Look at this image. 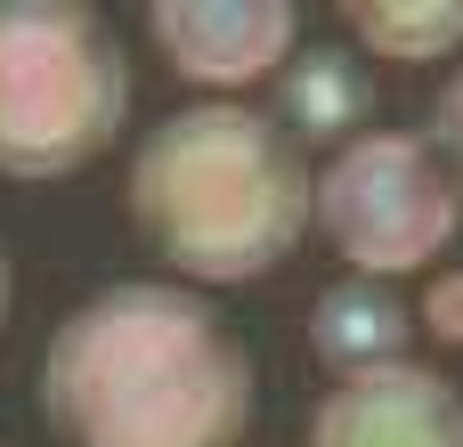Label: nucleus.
<instances>
[{
	"label": "nucleus",
	"instance_id": "1",
	"mask_svg": "<svg viewBox=\"0 0 463 447\" xmlns=\"http://www.w3.org/2000/svg\"><path fill=\"white\" fill-rule=\"evenodd\" d=\"M41 407L65 447H236L252 358L179 285H106L41 358Z\"/></svg>",
	"mask_w": 463,
	"mask_h": 447
},
{
	"label": "nucleus",
	"instance_id": "2",
	"mask_svg": "<svg viewBox=\"0 0 463 447\" xmlns=\"http://www.w3.org/2000/svg\"><path fill=\"white\" fill-rule=\"evenodd\" d=\"M309 155L260 106H187L155 122L130 155V220L138 236L203 277L252 285L309 228Z\"/></svg>",
	"mask_w": 463,
	"mask_h": 447
},
{
	"label": "nucleus",
	"instance_id": "3",
	"mask_svg": "<svg viewBox=\"0 0 463 447\" xmlns=\"http://www.w3.org/2000/svg\"><path fill=\"white\" fill-rule=\"evenodd\" d=\"M130 114V65L81 0H0V171H81Z\"/></svg>",
	"mask_w": 463,
	"mask_h": 447
},
{
	"label": "nucleus",
	"instance_id": "4",
	"mask_svg": "<svg viewBox=\"0 0 463 447\" xmlns=\"http://www.w3.org/2000/svg\"><path fill=\"white\" fill-rule=\"evenodd\" d=\"M309 220L358 277L391 285L456 236L463 187L415 130H366V138L334 147L326 171L309 179Z\"/></svg>",
	"mask_w": 463,
	"mask_h": 447
},
{
	"label": "nucleus",
	"instance_id": "5",
	"mask_svg": "<svg viewBox=\"0 0 463 447\" xmlns=\"http://www.w3.org/2000/svg\"><path fill=\"white\" fill-rule=\"evenodd\" d=\"M155 49L171 57L179 81H260L293 49V0H155L146 8Z\"/></svg>",
	"mask_w": 463,
	"mask_h": 447
},
{
	"label": "nucleus",
	"instance_id": "6",
	"mask_svg": "<svg viewBox=\"0 0 463 447\" xmlns=\"http://www.w3.org/2000/svg\"><path fill=\"white\" fill-rule=\"evenodd\" d=\"M309 447H463V391L431 366L358 375L317 407Z\"/></svg>",
	"mask_w": 463,
	"mask_h": 447
},
{
	"label": "nucleus",
	"instance_id": "7",
	"mask_svg": "<svg viewBox=\"0 0 463 447\" xmlns=\"http://www.w3.org/2000/svg\"><path fill=\"white\" fill-rule=\"evenodd\" d=\"M407 342H415V309L391 285H374V277H342L309 309V350L342 383L383 375V366H407Z\"/></svg>",
	"mask_w": 463,
	"mask_h": 447
},
{
	"label": "nucleus",
	"instance_id": "8",
	"mask_svg": "<svg viewBox=\"0 0 463 447\" xmlns=\"http://www.w3.org/2000/svg\"><path fill=\"white\" fill-rule=\"evenodd\" d=\"M277 81H285V90H277V122H285L293 138H342V147H350V130H358L366 106H374V81H366V65H358L350 49H301Z\"/></svg>",
	"mask_w": 463,
	"mask_h": 447
},
{
	"label": "nucleus",
	"instance_id": "9",
	"mask_svg": "<svg viewBox=\"0 0 463 447\" xmlns=\"http://www.w3.org/2000/svg\"><path fill=\"white\" fill-rule=\"evenodd\" d=\"M350 33L374 57H448L463 49V0H350Z\"/></svg>",
	"mask_w": 463,
	"mask_h": 447
},
{
	"label": "nucleus",
	"instance_id": "10",
	"mask_svg": "<svg viewBox=\"0 0 463 447\" xmlns=\"http://www.w3.org/2000/svg\"><path fill=\"white\" fill-rule=\"evenodd\" d=\"M439 163H448V179L463 187V73H448V90H439V106H431V138H423Z\"/></svg>",
	"mask_w": 463,
	"mask_h": 447
},
{
	"label": "nucleus",
	"instance_id": "11",
	"mask_svg": "<svg viewBox=\"0 0 463 447\" xmlns=\"http://www.w3.org/2000/svg\"><path fill=\"white\" fill-rule=\"evenodd\" d=\"M423 326H431L439 342H456V350H463V269L431 277V293H423Z\"/></svg>",
	"mask_w": 463,
	"mask_h": 447
},
{
	"label": "nucleus",
	"instance_id": "12",
	"mask_svg": "<svg viewBox=\"0 0 463 447\" xmlns=\"http://www.w3.org/2000/svg\"><path fill=\"white\" fill-rule=\"evenodd\" d=\"M0 318H8V261H0Z\"/></svg>",
	"mask_w": 463,
	"mask_h": 447
}]
</instances>
